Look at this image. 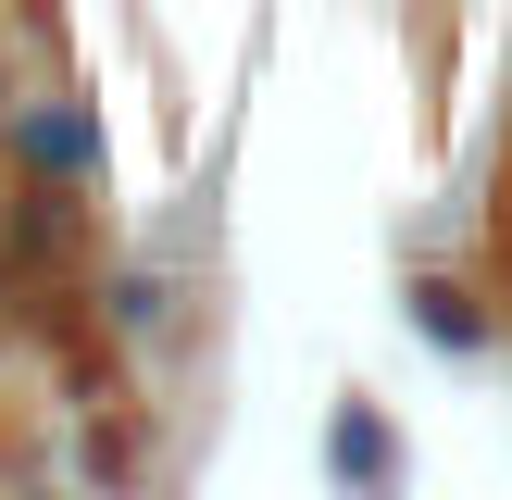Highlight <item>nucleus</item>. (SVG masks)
I'll use <instances>...</instances> for the list:
<instances>
[{
  "mask_svg": "<svg viewBox=\"0 0 512 500\" xmlns=\"http://www.w3.org/2000/svg\"><path fill=\"white\" fill-rule=\"evenodd\" d=\"M25 150H38V175H50V163H63V175H100V125L75 113V100H63V113H38V125H25Z\"/></svg>",
  "mask_w": 512,
  "mask_h": 500,
  "instance_id": "f257e3e1",
  "label": "nucleus"
},
{
  "mask_svg": "<svg viewBox=\"0 0 512 500\" xmlns=\"http://www.w3.org/2000/svg\"><path fill=\"white\" fill-rule=\"evenodd\" d=\"M413 325H425V338H475V313H463V288H438V275H425V288H413Z\"/></svg>",
  "mask_w": 512,
  "mask_h": 500,
  "instance_id": "f03ea898",
  "label": "nucleus"
}]
</instances>
